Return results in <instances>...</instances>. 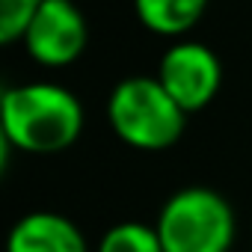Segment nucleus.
<instances>
[{
	"instance_id": "nucleus-1",
	"label": "nucleus",
	"mask_w": 252,
	"mask_h": 252,
	"mask_svg": "<svg viewBox=\"0 0 252 252\" xmlns=\"http://www.w3.org/2000/svg\"><path fill=\"white\" fill-rule=\"evenodd\" d=\"M86 125L80 98L54 80L6 86L0 95V143L21 155H60Z\"/></svg>"
},
{
	"instance_id": "nucleus-2",
	"label": "nucleus",
	"mask_w": 252,
	"mask_h": 252,
	"mask_svg": "<svg viewBox=\"0 0 252 252\" xmlns=\"http://www.w3.org/2000/svg\"><path fill=\"white\" fill-rule=\"evenodd\" d=\"M104 113L116 140L137 152H166L187 128V113L155 74L122 77L110 89Z\"/></svg>"
},
{
	"instance_id": "nucleus-3",
	"label": "nucleus",
	"mask_w": 252,
	"mask_h": 252,
	"mask_svg": "<svg viewBox=\"0 0 252 252\" xmlns=\"http://www.w3.org/2000/svg\"><path fill=\"white\" fill-rule=\"evenodd\" d=\"M155 228L163 252H231L237 217L231 202L211 187H181L158 211Z\"/></svg>"
},
{
	"instance_id": "nucleus-4",
	"label": "nucleus",
	"mask_w": 252,
	"mask_h": 252,
	"mask_svg": "<svg viewBox=\"0 0 252 252\" xmlns=\"http://www.w3.org/2000/svg\"><path fill=\"white\" fill-rule=\"evenodd\" d=\"M155 77L175 98V104L193 116L214 104L222 89V63L214 48L196 39H175L158 63Z\"/></svg>"
},
{
	"instance_id": "nucleus-5",
	"label": "nucleus",
	"mask_w": 252,
	"mask_h": 252,
	"mask_svg": "<svg viewBox=\"0 0 252 252\" xmlns=\"http://www.w3.org/2000/svg\"><path fill=\"white\" fill-rule=\"evenodd\" d=\"M27 57L48 71L74 65L89 45V24L74 0H45L21 39Z\"/></svg>"
},
{
	"instance_id": "nucleus-6",
	"label": "nucleus",
	"mask_w": 252,
	"mask_h": 252,
	"mask_svg": "<svg viewBox=\"0 0 252 252\" xmlns=\"http://www.w3.org/2000/svg\"><path fill=\"white\" fill-rule=\"evenodd\" d=\"M6 252H89L80 225L57 211H30L6 234Z\"/></svg>"
},
{
	"instance_id": "nucleus-7",
	"label": "nucleus",
	"mask_w": 252,
	"mask_h": 252,
	"mask_svg": "<svg viewBox=\"0 0 252 252\" xmlns=\"http://www.w3.org/2000/svg\"><path fill=\"white\" fill-rule=\"evenodd\" d=\"M211 0H131L137 21L163 39H184L208 12Z\"/></svg>"
},
{
	"instance_id": "nucleus-8",
	"label": "nucleus",
	"mask_w": 252,
	"mask_h": 252,
	"mask_svg": "<svg viewBox=\"0 0 252 252\" xmlns=\"http://www.w3.org/2000/svg\"><path fill=\"white\" fill-rule=\"evenodd\" d=\"M95 252H163V243L155 225L140 220H125L101 234Z\"/></svg>"
},
{
	"instance_id": "nucleus-9",
	"label": "nucleus",
	"mask_w": 252,
	"mask_h": 252,
	"mask_svg": "<svg viewBox=\"0 0 252 252\" xmlns=\"http://www.w3.org/2000/svg\"><path fill=\"white\" fill-rule=\"evenodd\" d=\"M42 3L45 0H0V42L3 45L21 42Z\"/></svg>"
},
{
	"instance_id": "nucleus-10",
	"label": "nucleus",
	"mask_w": 252,
	"mask_h": 252,
	"mask_svg": "<svg viewBox=\"0 0 252 252\" xmlns=\"http://www.w3.org/2000/svg\"><path fill=\"white\" fill-rule=\"evenodd\" d=\"M249 231H252V220H249Z\"/></svg>"
}]
</instances>
